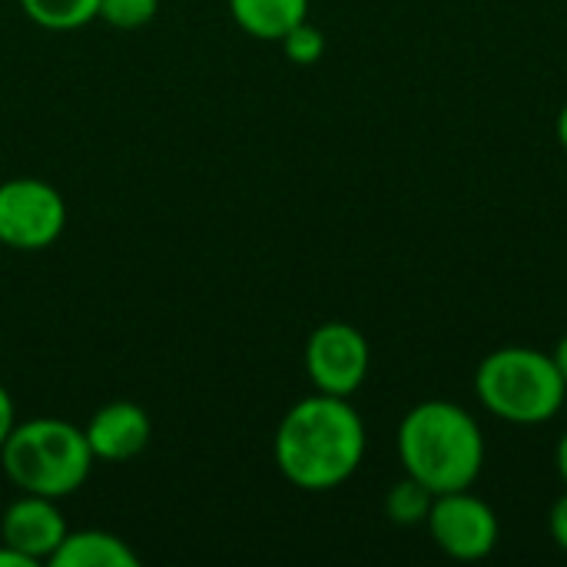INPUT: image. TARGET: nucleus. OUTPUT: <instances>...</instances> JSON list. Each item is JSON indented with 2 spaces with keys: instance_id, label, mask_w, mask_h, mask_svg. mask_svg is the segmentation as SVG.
<instances>
[{
  "instance_id": "obj_1",
  "label": "nucleus",
  "mask_w": 567,
  "mask_h": 567,
  "mask_svg": "<svg viewBox=\"0 0 567 567\" xmlns=\"http://www.w3.org/2000/svg\"><path fill=\"white\" fill-rule=\"evenodd\" d=\"M365 442V422L349 399L312 392L282 415L272 455L289 485L332 492L359 472Z\"/></svg>"
},
{
  "instance_id": "obj_2",
  "label": "nucleus",
  "mask_w": 567,
  "mask_h": 567,
  "mask_svg": "<svg viewBox=\"0 0 567 567\" xmlns=\"http://www.w3.org/2000/svg\"><path fill=\"white\" fill-rule=\"evenodd\" d=\"M395 449L405 475L435 495L472 488L485 465V435L475 415L445 399L409 409Z\"/></svg>"
},
{
  "instance_id": "obj_3",
  "label": "nucleus",
  "mask_w": 567,
  "mask_h": 567,
  "mask_svg": "<svg viewBox=\"0 0 567 567\" xmlns=\"http://www.w3.org/2000/svg\"><path fill=\"white\" fill-rule=\"evenodd\" d=\"M0 465L17 492L60 502L83 488L96 458L80 425L40 415L13 425L0 449Z\"/></svg>"
},
{
  "instance_id": "obj_4",
  "label": "nucleus",
  "mask_w": 567,
  "mask_h": 567,
  "mask_svg": "<svg viewBox=\"0 0 567 567\" xmlns=\"http://www.w3.org/2000/svg\"><path fill=\"white\" fill-rule=\"evenodd\" d=\"M475 395L482 409L508 425H545L561 412L567 385L542 349L505 346L478 362Z\"/></svg>"
},
{
  "instance_id": "obj_5",
  "label": "nucleus",
  "mask_w": 567,
  "mask_h": 567,
  "mask_svg": "<svg viewBox=\"0 0 567 567\" xmlns=\"http://www.w3.org/2000/svg\"><path fill=\"white\" fill-rule=\"evenodd\" d=\"M66 229L63 193L37 176L0 183V243L17 252L50 249Z\"/></svg>"
},
{
  "instance_id": "obj_6",
  "label": "nucleus",
  "mask_w": 567,
  "mask_h": 567,
  "mask_svg": "<svg viewBox=\"0 0 567 567\" xmlns=\"http://www.w3.org/2000/svg\"><path fill=\"white\" fill-rule=\"evenodd\" d=\"M425 528H429L435 548L455 561L488 558L498 548V535H502L495 508L485 498L472 495L468 488L435 495Z\"/></svg>"
},
{
  "instance_id": "obj_7",
  "label": "nucleus",
  "mask_w": 567,
  "mask_h": 567,
  "mask_svg": "<svg viewBox=\"0 0 567 567\" xmlns=\"http://www.w3.org/2000/svg\"><path fill=\"white\" fill-rule=\"evenodd\" d=\"M306 375L316 392L352 399L372 365L369 339L349 322H322L306 339Z\"/></svg>"
},
{
  "instance_id": "obj_8",
  "label": "nucleus",
  "mask_w": 567,
  "mask_h": 567,
  "mask_svg": "<svg viewBox=\"0 0 567 567\" xmlns=\"http://www.w3.org/2000/svg\"><path fill=\"white\" fill-rule=\"evenodd\" d=\"M66 532L70 528L56 508V498L27 495V492H20V498L10 502L0 518V542L23 551L37 565H43V561L50 565V558L60 548V542L66 538Z\"/></svg>"
},
{
  "instance_id": "obj_9",
  "label": "nucleus",
  "mask_w": 567,
  "mask_h": 567,
  "mask_svg": "<svg viewBox=\"0 0 567 567\" xmlns=\"http://www.w3.org/2000/svg\"><path fill=\"white\" fill-rule=\"evenodd\" d=\"M96 462L123 465L133 462L153 439L150 412L136 402H106L83 425Z\"/></svg>"
},
{
  "instance_id": "obj_10",
  "label": "nucleus",
  "mask_w": 567,
  "mask_h": 567,
  "mask_svg": "<svg viewBox=\"0 0 567 567\" xmlns=\"http://www.w3.org/2000/svg\"><path fill=\"white\" fill-rule=\"evenodd\" d=\"M53 567H136L140 555L113 532L103 528H80L66 532L60 548L50 558Z\"/></svg>"
},
{
  "instance_id": "obj_11",
  "label": "nucleus",
  "mask_w": 567,
  "mask_h": 567,
  "mask_svg": "<svg viewBox=\"0 0 567 567\" xmlns=\"http://www.w3.org/2000/svg\"><path fill=\"white\" fill-rule=\"evenodd\" d=\"M229 17L252 40L279 43L296 23L309 20V0H226Z\"/></svg>"
},
{
  "instance_id": "obj_12",
  "label": "nucleus",
  "mask_w": 567,
  "mask_h": 567,
  "mask_svg": "<svg viewBox=\"0 0 567 567\" xmlns=\"http://www.w3.org/2000/svg\"><path fill=\"white\" fill-rule=\"evenodd\" d=\"M20 10L27 20L53 33L80 30L90 20H100V0H20Z\"/></svg>"
},
{
  "instance_id": "obj_13",
  "label": "nucleus",
  "mask_w": 567,
  "mask_h": 567,
  "mask_svg": "<svg viewBox=\"0 0 567 567\" xmlns=\"http://www.w3.org/2000/svg\"><path fill=\"white\" fill-rule=\"evenodd\" d=\"M432 502H435V492H429L422 482L415 478H402L389 488L385 495V515L389 522L402 525V528H415V525H425L429 512H432Z\"/></svg>"
},
{
  "instance_id": "obj_14",
  "label": "nucleus",
  "mask_w": 567,
  "mask_h": 567,
  "mask_svg": "<svg viewBox=\"0 0 567 567\" xmlns=\"http://www.w3.org/2000/svg\"><path fill=\"white\" fill-rule=\"evenodd\" d=\"M279 47H282V53H286L296 66H312V63H319L322 53H326V33H322L316 23L302 20V23H296V27L279 40Z\"/></svg>"
},
{
  "instance_id": "obj_15",
  "label": "nucleus",
  "mask_w": 567,
  "mask_h": 567,
  "mask_svg": "<svg viewBox=\"0 0 567 567\" xmlns=\"http://www.w3.org/2000/svg\"><path fill=\"white\" fill-rule=\"evenodd\" d=\"M159 13V0H100V20L116 30H140Z\"/></svg>"
},
{
  "instance_id": "obj_16",
  "label": "nucleus",
  "mask_w": 567,
  "mask_h": 567,
  "mask_svg": "<svg viewBox=\"0 0 567 567\" xmlns=\"http://www.w3.org/2000/svg\"><path fill=\"white\" fill-rule=\"evenodd\" d=\"M548 532H551V542L567 551V492L551 505V515H548Z\"/></svg>"
},
{
  "instance_id": "obj_17",
  "label": "nucleus",
  "mask_w": 567,
  "mask_h": 567,
  "mask_svg": "<svg viewBox=\"0 0 567 567\" xmlns=\"http://www.w3.org/2000/svg\"><path fill=\"white\" fill-rule=\"evenodd\" d=\"M13 425H17V409H13L10 392H7L3 382H0V449H3V442H7V435L13 432Z\"/></svg>"
},
{
  "instance_id": "obj_18",
  "label": "nucleus",
  "mask_w": 567,
  "mask_h": 567,
  "mask_svg": "<svg viewBox=\"0 0 567 567\" xmlns=\"http://www.w3.org/2000/svg\"><path fill=\"white\" fill-rule=\"evenodd\" d=\"M0 567H37V561H30L23 551L10 548L7 542H0Z\"/></svg>"
},
{
  "instance_id": "obj_19",
  "label": "nucleus",
  "mask_w": 567,
  "mask_h": 567,
  "mask_svg": "<svg viewBox=\"0 0 567 567\" xmlns=\"http://www.w3.org/2000/svg\"><path fill=\"white\" fill-rule=\"evenodd\" d=\"M551 359H555V365H558V372H561V379H565L567 385V336H561V342L555 346Z\"/></svg>"
},
{
  "instance_id": "obj_20",
  "label": "nucleus",
  "mask_w": 567,
  "mask_h": 567,
  "mask_svg": "<svg viewBox=\"0 0 567 567\" xmlns=\"http://www.w3.org/2000/svg\"><path fill=\"white\" fill-rule=\"evenodd\" d=\"M555 465H558V475H561V482L567 485V432L561 435L558 449H555Z\"/></svg>"
},
{
  "instance_id": "obj_21",
  "label": "nucleus",
  "mask_w": 567,
  "mask_h": 567,
  "mask_svg": "<svg viewBox=\"0 0 567 567\" xmlns=\"http://www.w3.org/2000/svg\"><path fill=\"white\" fill-rule=\"evenodd\" d=\"M555 130H558V143H561V150L567 153V103L561 106V113H558V126H555Z\"/></svg>"
},
{
  "instance_id": "obj_22",
  "label": "nucleus",
  "mask_w": 567,
  "mask_h": 567,
  "mask_svg": "<svg viewBox=\"0 0 567 567\" xmlns=\"http://www.w3.org/2000/svg\"><path fill=\"white\" fill-rule=\"evenodd\" d=\"M0 349H3V336H0Z\"/></svg>"
}]
</instances>
